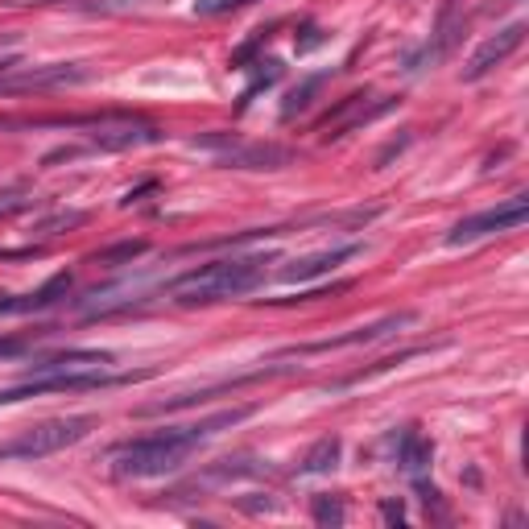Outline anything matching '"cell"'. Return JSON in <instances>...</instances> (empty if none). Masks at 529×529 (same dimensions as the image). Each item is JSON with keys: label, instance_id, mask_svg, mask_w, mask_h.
I'll return each instance as SVG.
<instances>
[{"label": "cell", "instance_id": "5", "mask_svg": "<svg viewBox=\"0 0 529 529\" xmlns=\"http://www.w3.org/2000/svg\"><path fill=\"white\" fill-rule=\"evenodd\" d=\"M91 67L87 62H42V67H25L21 58L0 62V96H29V91H58L87 83Z\"/></svg>", "mask_w": 529, "mask_h": 529}, {"label": "cell", "instance_id": "15", "mask_svg": "<svg viewBox=\"0 0 529 529\" xmlns=\"http://www.w3.org/2000/svg\"><path fill=\"white\" fill-rule=\"evenodd\" d=\"M257 472H265V463L261 459H248V455H240V459H220V463H211V468L195 480V488L203 492V488H215V484H232V480H244V476H257Z\"/></svg>", "mask_w": 529, "mask_h": 529}, {"label": "cell", "instance_id": "3", "mask_svg": "<svg viewBox=\"0 0 529 529\" xmlns=\"http://www.w3.org/2000/svg\"><path fill=\"white\" fill-rule=\"evenodd\" d=\"M91 430H96V418H91V414L46 418V422L25 426L17 439L0 443V459H42V455H58V451L83 443Z\"/></svg>", "mask_w": 529, "mask_h": 529}, {"label": "cell", "instance_id": "26", "mask_svg": "<svg viewBox=\"0 0 529 529\" xmlns=\"http://www.w3.org/2000/svg\"><path fill=\"white\" fill-rule=\"evenodd\" d=\"M236 509H244V513H273V509H277V501H269V496L253 492V496H240Z\"/></svg>", "mask_w": 529, "mask_h": 529}, {"label": "cell", "instance_id": "18", "mask_svg": "<svg viewBox=\"0 0 529 529\" xmlns=\"http://www.w3.org/2000/svg\"><path fill=\"white\" fill-rule=\"evenodd\" d=\"M277 79H282V62H277V58H269V62H257V67H253V83H248V87H244V96H240V104H236V112H244L248 104H253V96H257V91H265V87H273Z\"/></svg>", "mask_w": 529, "mask_h": 529}, {"label": "cell", "instance_id": "24", "mask_svg": "<svg viewBox=\"0 0 529 529\" xmlns=\"http://www.w3.org/2000/svg\"><path fill=\"white\" fill-rule=\"evenodd\" d=\"M29 207V195L25 191H0V220H9V215L25 211Z\"/></svg>", "mask_w": 529, "mask_h": 529}, {"label": "cell", "instance_id": "21", "mask_svg": "<svg viewBox=\"0 0 529 529\" xmlns=\"http://www.w3.org/2000/svg\"><path fill=\"white\" fill-rule=\"evenodd\" d=\"M319 87H323V79H319V75H315V79H306V83H298V87L290 91V96H286V104H282V120H294L298 112H306Z\"/></svg>", "mask_w": 529, "mask_h": 529}, {"label": "cell", "instance_id": "4", "mask_svg": "<svg viewBox=\"0 0 529 529\" xmlns=\"http://www.w3.org/2000/svg\"><path fill=\"white\" fill-rule=\"evenodd\" d=\"M153 368L141 372H108V368H79V372H50V377L25 381L13 389H0V406H17L25 397H46V393H91V389H116V385H133L149 381Z\"/></svg>", "mask_w": 529, "mask_h": 529}, {"label": "cell", "instance_id": "11", "mask_svg": "<svg viewBox=\"0 0 529 529\" xmlns=\"http://www.w3.org/2000/svg\"><path fill=\"white\" fill-rule=\"evenodd\" d=\"M521 42H525V21H513V25H505V29H501V34L484 38V42H480V50L468 58V67H463V79H468V83L484 79L488 71L501 67V62H505L513 50H521Z\"/></svg>", "mask_w": 529, "mask_h": 529}, {"label": "cell", "instance_id": "27", "mask_svg": "<svg viewBox=\"0 0 529 529\" xmlns=\"http://www.w3.org/2000/svg\"><path fill=\"white\" fill-rule=\"evenodd\" d=\"M294 46H298V54H310L315 46H323V29L319 25H302V38Z\"/></svg>", "mask_w": 529, "mask_h": 529}, {"label": "cell", "instance_id": "10", "mask_svg": "<svg viewBox=\"0 0 529 529\" xmlns=\"http://www.w3.org/2000/svg\"><path fill=\"white\" fill-rule=\"evenodd\" d=\"M418 315L414 310H401V315H389L381 323H368V327H356L348 335H331V339H319V344H302V348H290L286 356H315V352H344V348H360V344H377V339L401 331V327H410Z\"/></svg>", "mask_w": 529, "mask_h": 529}, {"label": "cell", "instance_id": "6", "mask_svg": "<svg viewBox=\"0 0 529 529\" xmlns=\"http://www.w3.org/2000/svg\"><path fill=\"white\" fill-rule=\"evenodd\" d=\"M58 124H83L91 129V145L96 149H137V145H158L162 141V129L145 116H129V112H104V116H71V120H58Z\"/></svg>", "mask_w": 529, "mask_h": 529}, {"label": "cell", "instance_id": "23", "mask_svg": "<svg viewBox=\"0 0 529 529\" xmlns=\"http://www.w3.org/2000/svg\"><path fill=\"white\" fill-rule=\"evenodd\" d=\"M46 331H38V335H13V339H0V360H13V356H21L34 339H42Z\"/></svg>", "mask_w": 529, "mask_h": 529}, {"label": "cell", "instance_id": "28", "mask_svg": "<svg viewBox=\"0 0 529 529\" xmlns=\"http://www.w3.org/2000/svg\"><path fill=\"white\" fill-rule=\"evenodd\" d=\"M381 517H385V525H406V505H401V501H381Z\"/></svg>", "mask_w": 529, "mask_h": 529}, {"label": "cell", "instance_id": "8", "mask_svg": "<svg viewBox=\"0 0 529 529\" xmlns=\"http://www.w3.org/2000/svg\"><path fill=\"white\" fill-rule=\"evenodd\" d=\"M215 162L228 166V170H286L298 162V153L290 145H277V141H240L232 133L228 145L215 153Z\"/></svg>", "mask_w": 529, "mask_h": 529}, {"label": "cell", "instance_id": "12", "mask_svg": "<svg viewBox=\"0 0 529 529\" xmlns=\"http://www.w3.org/2000/svg\"><path fill=\"white\" fill-rule=\"evenodd\" d=\"M360 253V244H335V248H323V253H310V257H298V261H290L286 269H282V282H315V277H327L335 265H344L348 257H356Z\"/></svg>", "mask_w": 529, "mask_h": 529}, {"label": "cell", "instance_id": "16", "mask_svg": "<svg viewBox=\"0 0 529 529\" xmlns=\"http://www.w3.org/2000/svg\"><path fill=\"white\" fill-rule=\"evenodd\" d=\"M430 455H434V447L422 439V434L410 426L406 434H401V443H397V463H401V472H410V476H418L426 463H430Z\"/></svg>", "mask_w": 529, "mask_h": 529}, {"label": "cell", "instance_id": "2", "mask_svg": "<svg viewBox=\"0 0 529 529\" xmlns=\"http://www.w3.org/2000/svg\"><path fill=\"white\" fill-rule=\"evenodd\" d=\"M199 443L203 439L191 426H166V430L141 434V439L120 443L112 451V476H120V480H153V476L178 472L182 463L199 451Z\"/></svg>", "mask_w": 529, "mask_h": 529}, {"label": "cell", "instance_id": "13", "mask_svg": "<svg viewBox=\"0 0 529 529\" xmlns=\"http://www.w3.org/2000/svg\"><path fill=\"white\" fill-rule=\"evenodd\" d=\"M71 273H54L46 286H38L34 294H17V298H0V315H34V310H46L54 302H62L71 294Z\"/></svg>", "mask_w": 529, "mask_h": 529}, {"label": "cell", "instance_id": "25", "mask_svg": "<svg viewBox=\"0 0 529 529\" xmlns=\"http://www.w3.org/2000/svg\"><path fill=\"white\" fill-rule=\"evenodd\" d=\"M87 220V215L83 211H62V215H54V220H46L38 232H58V228H79Z\"/></svg>", "mask_w": 529, "mask_h": 529}, {"label": "cell", "instance_id": "9", "mask_svg": "<svg viewBox=\"0 0 529 529\" xmlns=\"http://www.w3.org/2000/svg\"><path fill=\"white\" fill-rule=\"evenodd\" d=\"M393 108H397V100H377V104H372L368 91H356V96L339 100V104L319 120V137H323V141H339L344 133L364 129L368 120H377V116H385V112H393Z\"/></svg>", "mask_w": 529, "mask_h": 529}, {"label": "cell", "instance_id": "19", "mask_svg": "<svg viewBox=\"0 0 529 529\" xmlns=\"http://www.w3.org/2000/svg\"><path fill=\"white\" fill-rule=\"evenodd\" d=\"M145 240H120V244H108V248H100V253L96 257H91V261H96V265H133L141 253H145Z\"/></svg>", "mask_w": 529, "mask_h": 529}, {"label": "cell", "instance_id": "30", "mask_svg": "<svg viewBox=\"0 0 529 529\" xmlns=\"http://www.w3.org/2000/svg\"><path fill=\"white\" fill-rule=\"evenodd\" d=\"M9 9H29V5H75V0H0Z\"/></svg>", "mask_w": 529, "mask_h": 529}, {"label": "cell", "instance_id": "31", "mask_svg": "<svg viewBox=\"0 0 529 529\" xmlns=\"http://www.w3.org/2000/svg\"><path fill=\"white\" fill-rule=\"evenodd\" d=\"M0 257L13 261V257H34V248H0Z\"/></svg>", "mask_w": 529, "mask_h": 529}, {"label": "cell", "instance_id": "7", "mask_svg": "<svg viewBox=\"0 0 529 529\" xmlns=\"http://www.w3.org/2000/svg\"><path fill=\"white\" fill-rule=\"evenodd\" d=\"M525 220H529V199L517 195L501 207H488V211L468 215V220H459L447 232V244H472V240H484V236H496V232H517Z\"/></svg>", "mask_w": 529, "mask_h": 529}, {"label": "cell", "instance_id": "20", "mask_svg": "<svg viewBox=\"0 0 529 529\" xmlns=\"http://www.w3.org/2000/svg\"><path fill=\"white\" fill-rule=\"evenodd\" d=\"M310 517H315V525H344L348 521V509H344V501L339 496H315L310 501Z\"/></svg>", "mask_w": 529, "mask_h": 529}, {"label": "cell", "instance_id": "1", "mask_svg": "<svg viewBox=\"0 0 529 529\" xmlns=\"http://www.w3.org/2000/svg\"><path fill=\"white\" fill-rule=\"evenodd\" d=\"M265 265H273L269 253H248V257H228L211 261L203 269H191L170 282V302L178 306H211L224 298H240L248 290H257L265 282Z\"/></svg>", "mask_w": 529, "mask_h": 529}, {"label": "cell", "instance_id": "17", "mask_svg": "<svg viewBox=\"0 0 529 529\" xmlns=\"http://www.w3.org/2000/svg\"><path fill=\"white\" fill-rule=\"evenodd\" d=\"M339 455H344V443H339L335 434H327V439H319L315 447L302 455V472L306 476H323V472H331L335 463H339Z\"/></svg>", "mask_w": 529, "mask_h": 529}, {"label": "cell", "instance_id": "32", "mask_svg": "<svg viewBox=\"0 0 529 529\" xmlns=\"http://www.w3.org/2000/svg\"><path fill=\"white\" fill-rule=\"evenodd\" d=\"M9 124H13V120H5V116H0V129H9Z\"/></svg>", "mask_w": 529, "mask_h": 529}, {"label": "cell", "instance_id": "22", "mask_svg": "<svg viewBox=\"0 0 529 529\" xmlns=\"http://www.w3.org/2000/svg\"><path fill=\"white\" fill-rule=\"evenodd\" d=\"M253 0H195V13L199 17H220V13H232V9H244Z\"/></svg>", "mask_w": 529, "mask_h": 529}, {"label": "cell", "instance_id": "14", "mask_svg": "<svg viewBox=\"0 0 529 529\" xmlns=\"http://www.w3.org/2000/svg\"><path fill=\"white\" fill-rule=\"evenodd\" d=\"M112 364V352H96V348H71V352H54V356H42L34 364V372H79V368H108Z\"/></svg>", "mask_w": 529, "mask_h": 529}, {"label": "cell", "instance_id": "29", "mask_svg": "<svg viewBox=\"0 0 529 529\" xmlns=\"http://www.w3.org/2000/svg\"><path fill=\"white\" fill-rule=\"evenodd\" d=\"M149 191H158V182H153V178H149V182H141V186H137V191H129V195H124V207H133V203H141V199H145Z\"/></svg>", "mask_w": 529, "mask_h": 529}]
</instances>
